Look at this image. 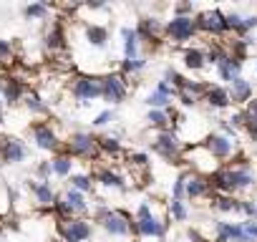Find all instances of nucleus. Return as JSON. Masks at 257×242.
Returning <instances> with one entry per match:
<instances>
[{
	"instance_id": "obj_1",
	"label": "nucleus",
	"mask_w": 257,
	"mask_h": 242,
	"mask_svg": "<svg viewBox=\"0 0 257 242\" xmlns=\"http://www.w3.org/2000/svg\"><path fill=\"white\" fill-rule=\"evenodd\" d=\"M197 26H199L202 31H207V33H214V36H222L224 31H229V28H227V16H222L219 11H207V13H202Z\"/></svg>"
},
{
	"instance_id": "obj_2",
	"label": "nucleus",
	"mask_w": 257,
	"mask_h": 242,
	"mask_svg": "<svg viewBox=\"0 0 257 242\" xmlns=\"http://www.w3.org/2000/svg\"><path fill=\"white\" fill-rule=\"evenodd\" d=\"M167 31H169V36L174 41H189L194 36V31H197V23L192 18H187V16H179V18H174L167 26Z\"/></svg>"
},
{
	"instance_id": "obj_3",
	"label": "nucleus",
	"mask_w": 257,
	"mask_h": 242,
	"mask_svg": "<svg viewBox=\"0 0 257 242\" xmlns=\"http://www.w3.org/2000/svg\"><path fill=\"white\" fill-rule=\"evenodd\" d=\"M207 152H209L214 159H227V157L234 152V144H232L229 137H224V134H214V137L207 139Z\"/></svg>"
},
{
	"instance_id": "obj_4",
	"label": "nucleus",
	"mask_w": 257,
	"mask_h": 242,
	"mask_svg": "<svg viewBox=\"0 0 257 242\" xmlns=\"http://www.w3.org/2000/svg\"><path fill=\"white\" fill-rule=\"evenodd\" d=\"M239 68H242V61L239 58H232V56H224L219 63H217V71H219V78L222 81H234L239 78Z\"/></svg>"
},
{
	"instance_id": "obj_5",
	"label": "nucleus",
	"mask_w": 257,
	"mask_h": 242,
	"mask_svg": "<svg viewBox=\"0 0 257 242\" xmlns=\"http://www.w3.org/2000/svg\"><path fill=\"white\" fill-rule=\"evenodd\" d=\"M101 93H103L101 81H93V78H81V81L76 83V96H78V98H83V101H88V98H93V96H101Z\"/></svg>"
},
{
	"instance_id": "obj_6",
	"label": "nucleus",
	"mask_w": 257,
	"mask_h": 242,
	"mask_svg": "<svg viewBox=\"0 0 257 242\" xmlns=\"http://www.w3.org/2000/svg\"><path fill=\"white\" fill-rule=\"evenodd\" d=\"M63 234H66L68 242H81V239H86L91 234V227L86 222H66L63 224Z\"/></svg>"
},
{
	"instance_id": "obj_7",
	"label": "nucleus",
	"mask_w": 257,
	"mask_h": 242,
	"mask_svg": "<svg viewBox=\"0 0 257 242\" xmlns=\"http://www.w3.org/2000/svg\"><path fill=\"white\" fill-rule=\"evenodd\" d=\"M103 93H106V98H111V101H121L123 93H126V86H123V81H121L118 76H108V78L103 81Z\"/></svg>"
},
{
	"instance_id": "obj_8",
	"label": "nucleus",
	"mask_w": 257,
	"mask_h": 242,
	"mask_svg": "<svg viewBox=\"0 0 257 242\" xmlns=\"http://www.w3.org/2000/svg\"><path fill=\"white\" fill-rule=\"evenodd\" d=\"M249 96H252V86H249V81H244L242 76L239 78H234L232 81V91H229V98L232 101H249Z\"/></svg>"
},
{
	"instance_id": "obj_9",
	"label": "nucleus",
	"mask_w": 257,
	"mask_h": 242,
	"mask_svg": "<svg viewBox=\"0 0 257 242\" xmlns=\"http://www.w3.org/2000/svg\"><path fill=\"white\" fill-rule=\"evenodd\" d=\"M204 96H207L209 106H214V108H224L229 103V91H224L222 86H209Z\"/></svg>"
},
{
	"instance_id": "obj_10",
	"label": "nucleus",
	"mask_w": 257,
	"mask_h": 242,
	"mask_svg": "<svg viewBox=\"0 0 257 242\" xmlns=\"http://www.w3.org/2000/svg\"><path fill=\"white\" fill-rule=\"evenodd\" d=\"M157 149L164 154V157H177L179 154V139L174 134H162L159 142H157Z\"/></svg>"
},
{
	"instance_id": "obj_11",
	"label": "nucleus",
	"mask_w": 257,
	"mask_h": 242,
	"mask_svg": "<svg viewBox=\"0 0 257 242\" xmlns=\"http://www.w3.org/2000/svg\"><path fill=\"white\" fill-rule=\"evenodd\" d=\"M68 147H71L73 154H88V152L93 149V139H91L88 134H76Z\"/></svg>"
},
{
	"instance_id": "obj_12",
	"label": "nucleus",
	"mask_w": 257,
	"mask_h": 242,
	"mask_svg": "<svg viewBox=\"0 0 257 242\" xmlns=\"http://www.w3.org/2000/svg\"><path fill=\"white\" fill-rule=\"evenodd\" d=\"M36 142L43 149H53L56 147V134L51 132V127H36Z\"/></svg>"
},
{
	"instance_id": "obj_13",
	"label": "nucleus",
	"mask_w": 257,
	"mask_h": 242,
	"mask_svg": "<svg viewBox=\"0 0 257 242\" xmlns=\"http://www.w3.org/2000/svg\"><path fill=\"white\" fill-rule=\"evenodd\" d=\"M184 179H187V194L189 197H202L209 189V184L202 177H184Z\"/></svg>"
},
{
	"instance_id": "obj_14",
	"label": "nucleus",
	"mask_w": 257,
	"mask_h": 242,
	"mask_svg": "<svg viewBox=\"0 0 257 242\" xmlns=\"http://www.w3.org/2000/svg\"><path fill=\"white\" fill-rule=\"evenodd\" d=\"M142 234H164V224L159 222V219H154V217H147V219H142L139 222V227H137Z\"/></svg>"
},
{
	"instance_id": "obj_15",
	"label": "nucleus",
	"mask_w": 257,
	"mask_h": 242,
	"mask_svg": "<svg viewBox=\"0 0 257 242\" xmlns=\"http://www.w3.org/2000/svg\"><path fill=\"white\" fill-rule=\"evenodd\" d=\"M106 229L108 232H113V234H123L126 229H128V224L123 222V217H118V214H106Z\"/></svg>"
},
{
	"instance_id": "obj_16",
	"label": "nucleus",
	"mask_w": 257,
	"mask_h": 242,
	"mask_svg": "<svg viewBox=\"0 0 257 242\" xmlns=\"http://www.w3.org/2000/svg\"><path fill=\"white\" fill-rule=\"evenodd\" d=\"M26 157V149L21 147V142H8L6 144V159L8 162H21Z\"/></svg>"
},
{
	"instance_id": "obj_17",
	"label": "nucleus",
	"mask_w": 257,
	"mask_h": 242,
	"mask_svg": "<svg viewBox=\"0 0 257 242\" xmlns=\"http://www.w3.org/2000/svg\"><path fill=\"white\" fill-rule=\"evenodd\" d=\"M204 61H207V58H204V53H202V51H197V48H192V51H187V53H184V63H187L189 68H202V66H204Z\"/></svg>"
},
{
	"instance_id": "obj_18",
	"label": "nucleus",
	"mask_w": 257,
	"mask_h": 242,
	"mask_svg": "<svg viewBox=\"0 0 257 242\" xmlns=\"http://www.w3.org/2000/svg\"><path fill=\"white\" fill-rule=\"evenodd\" d=\"M66 202H68L71 209H78V212L86 209V202H83V197H81L78 192H68V194H66Z\"/></svg>"
},
{
	"instance_id": "obj_19",
	"label": "nucleus",
	"mask_w": 257,
	"mask_h": 242,
	"mask_svg": "<svg viewBox=\"0 0 257 242\" xmlns=\"http://www.w3.org/2000/svg\"><path fill=\"white\" fill-rule=\"evenodd\" d=\"M33 189H36V194H38V199H41L43 204H51V202H53V192H51L48 184H36Z\"/></svg>"
},
{
	"instance_id": "obj_20",
	"label": "nucleus",
	"mask_w": 257,
	"mask_h": 242,
	"mask_svg": "<svg viewBox=\"0 0 257 242\" xmlns=\"http://www.w3.org/2000/svg\"><path fill=\"white\" fill-rule=\"evenodd\" d=\"M227 28H232V31H237V33H244V31H247V28H244V18H239L237 13L227 16Z\"/></svg>"
},
{
	"instance_id": "obj_21",
	"label": "nucleus",
	"mask_w": 257,
	"mask_h": 242,
	"mask_svg": "<svg viewBox=\"0 0 257 242\" xmlns=\"http://www.w3.org/2000/svg\"><path fill=\"white\" fill-rule=\"evenodd\" d=\"M239 204H242V202H234L232 197H219V199H217V209H222V212H232V209H239Z\"/></svg>"
},
{
	"instance_id": "obj_22",
	"label": "nucleus",
	"mask_w": 257,
	"mask_h": 242,
	"mask_svg": "<svg viewBox=\"0 0 257 242\" xmlns=\"http://www.w3.org/2000/svg\"><path fill=\"white\" fill-rule=\"evenodd\" d=\"M88 38H91L93 46H103V41H106V31L93 26V28H88Z\"/></svg>"
},
{
	"instance_id": "obj_23",
	"label": "nucleus",
	"mask_w": 257,
	"mask_h": 242,
	"mask_svg": "<svg viewBox=\"0 0 257 242\" xmlns=\"http://www.w3.org/2000/svg\"><path fill=\"white\" fill-rule=\"evenodd\" d=\"M167 103H169V96L162 93V91H157V93L149 96V106H167Z\"/></svg>"
},
{
	"instance_id": "obj_24",
	"label": "nucleus",
	"mask_w": 257,
	"mask_h": 242,
	"mask_svg": "<svg viewBox=\"0 0 257 242\" xmlns=\"http://www.w3.org/2000/svg\"><path fill=\"white\" fill-rule=\"evenodd\" d=\"M53 169H56L61 177H66V174H68V169H71V162H68L66 157H58V159H56V164H53Z\"/></svg>"
},
{
	"instance_id": "obj_25",
	"label": "nucleus",
	"mask_w": 257,
	"mask_h": 242,
	"mask_svg": "<svg viewBox=\"0 0 257 242\" xmlns=\"http://www.w3.org/2000/svg\"><path fill=\"white\" fill-rule=\"evenodd\" d=\"M149 121H152L154 127H164L169 118H167V113H164V111H152V113H149Z\"/></svg>"
},
{
	"instance_id": "obj_26",
	"label": "nucleus",
	"mask_w": 257,
	"mask_h": 242,
	"mask_svg": "<svg viewBox=\"0 0 257 242\" xmlns=\"http://www.w3.org/2000/svg\"><path fill=\"white\" fill-rule=\"evenodd\" d=\"M172 214H174V219H179V222L187 217V209H184V204H182L179 199H174V202H172Z\"/></svg>"
},
{
	"instance_id": "obj_27",
	"label": "nucleus",
	"mask_w": 257,
	"mask_h": 242,
	"mask_svg": "<svg viewBox=\"0 0 257 242\" xmlns=\"http://www.w3.org/2000/svg\"><path fill=\"white\" fill-rule=\"evenodd\" d=\"M26 16H36V18H43V16H46V6H28V8H26Z\"/></svg>"
},
{
	"instance_id": "obj_28",
	"label": "nucleus",
	"mask_w": 257,
	"mask_h": 242,
	"mask_svg": "<svg viewBox=\"0 0 257 242\" xmlns=\"http://www.w3.org/2000/svg\"><path fill=\"white\" fill-rule=\"evenodd\" d=\"M48 46H53V48H56V46H61V28H58V26L48 33Z\"/></svg>"
},
{
	"instance_id": "obj_29",
	"label": "nucleus",
	"mask_w": 257,
	"mask_h": 242,
	"mask_svg": "<svg viewBox=\"0 0 257 242\" xmlns=\"http://www.w3.org/2000/svg\"><path fill=\"white\" fill-rule=\"evenodd\" d=\"M18 96H21V86H18V83H11V86L6 88V98H8V101H16Z\"/></svg>"
},
{
	"instance_id": "obj_30",
	"label": "nucleus",
	"mask_w": 257,
	"mask_h": 242,
	"mask_svg": "<svg viewBox=\"0 0 257 242\" xmlns=\"http://www.w3.org/2000/svg\"><path fill=\"white\" fill-rule=\"evenodd\" d=\"M242 229H244V234H247V237H252V239L257 242V224H254L252 219H249V222H244V224H242Z\"/></svg>"
},
{
	"instance_id": "obj_31",
	"label": "nucleus",
	"mask_w": 257,
	"mask_h": 242,
	"mask_svg": "<svg viewBox=\"0 0 257 242\" xmlns=\"http://www.w3.org/2000/svg\"><path fill=\"white\" fill-rule=\"evenodd\" d=\"M239 209H242L244 214H249V217H257V204H254V202H242Z\"/></svg>"
},
{
	"instance_id": "obj_32",
	"label": "nucleus",
	"mask_w": 257,
	"mask_h": 242,
	"mask_svg": "<svg viewBox=\"0 0 257 242\" xmlns=\"http://www.w3.org/2000/svg\"><path fill=\"white\" fill-rule=\"evenodd\" d=\"M101 179H103L106 184H113V187H121V179H118L116 174H111V172H103V174H101Z\"/></svg>"
},
{
	"instance_id": "obj_33",
	"label": "nucleus",
	"mask_w": 257,
	"mask_h": 242,
	"mask_svg": "<svg viewBox=\"0 0 257 242\" xmlns=\"http://www.w3.org/2000/svg\"><path fill=\"white\" fill-rule=\"evenodd\" d=\"M73 184H76V189H91L88 177H73Z\"/></svg>"
},
{
	"instance_id": "obj_34",
	"label": "nucleus",
	"mask_w": 257,
	"mask_h": 242,
	"mask_svg": "<svg viewBox=\"0 0 257 242\" xmlns=\"http://www.w3.org/2000/svg\"><path fill=\"white\" fill-rule=\"evenodd\" d=\"M28 108H33V111H43V103L38 101V96H28Z\"/></svg>"
},
{
	"instance_id": "obj_35",
	"label": "nucleus",
	"mask_w": 257,
	"mask_h": 242,
	"mask_svg": "<svg viewBox=\"0 0 257 242\" xmlns=\"http://www.w3.org/2000/svg\"><path fill=\"white\" fill-rule=\"evenodd\" d=\"M101 147H103L106 152H116V149H118V142H116V139H103Z\"/></svg>"
},
{
	"instance_id": "obj_36",
	"label": "nucleus",
	"mask_w": 257,
	"mask_h": 242,
	"mask_svg": "<svg viewBox=\"0 0 257 242\" xmlns=\"http://www.w3.org/2000/svg\"><path fill=\"white\" fill-rule=\"evenodd\" d=\"M144 66V61H126L123 63V71H137V68H142Z\"/></svg>"
},
{
	"instance_id": "obj_37",
	"label": "nucleus",
	"mask_w": 257,
	"mask_h": 242,
	"mask_svg": "<svg viewBox=\"0 0 257 242\" xmlns=\"http://www.w3.org/2000/svg\"><path fill=\"white\" fill-rule=\"evenodd\" d=\"M11 53V43H6V41H0V58H6Z\"/></svg>"
},
{
	"instance_id": "obj_38",
	"label": "nucleus",
	"mask_w": 257,
	"mask_h": 242,
	"mask_svg": "<svg viewBox=\"0 0 257 242\" xmlns=\"http://www.w3.org/2000/svg\"><path fill=\"white\" fill-rule=\"evenodd\" d=\"M244 28L249 31V28H257V16H249V18H244Z\"/></svg>"
},
{
	"instance_id": "obj_39",
	"label": "nucleus",
	"mask_w": 257,
	"mask_h": 242,
	"mask_svg": "<svg viewBox=\"0 0 257 242\" xmlns=\"http://www.w3.org/2000/svg\"><path fill=\"white\" fill-rule=\"evenodd\" d=\"M108 118H111V111H103V113H101V116L96 118V124H98V127H103V124H106Z\"/></svg>"
},
{
	"instance_id": "obj_40",
	"label": "nucleus",
	"mask_w": 257,
	"mask_h": 242,
	"mask_svg": "<svg viewBox=\"0 0 257 242\" xmlns=\"http://www.w3.org/2000/svg\"><path fill=\"white\" fill-rule=\"evenodd\" d=\"M149 212H152V209H149V204H142V207H139V217H142V219H147V217H152Z\"/></svg>"
}]
</instances>
